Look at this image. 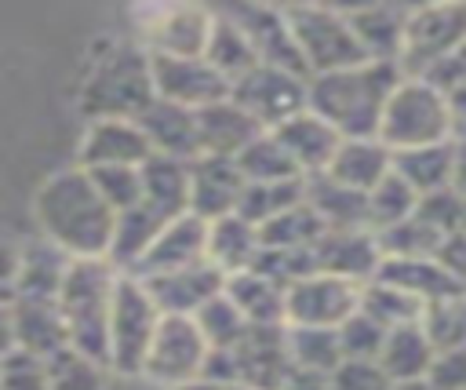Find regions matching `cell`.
<instances>
[{"label": "cell", "mask_w": 466, "mask_h": 390, "mask_svg": "<svg viewBox=\"0 0 466 390\" xmlns=\"http://www.w3.org/2000/svg\"><path fill=\"white\" fill-rule=\"evenodd\" d=\"M113 211L95 193L84 168L51 175L36 193L40 237L62 248L69 259H106L113 237Z\"/></svg>", "instance_id": "obj_1"}, {"label": "cell", "mask_w": 466, "mask_h": 390, "mask_svg": "<svg viewBox=\"0 0 466 390\" xmlns=\"http://www.w3.org/2000/svg\"><path fill=\"white\" fill-rule=\"evenodd\" d=\"M393 62H360L306 80V109L339 131V139H375L382 106L400 84Z\"/></svg>", "instance_id": "obj_2"}, {"label": "cell", "mask_w": 466, "mask_h": 390, "mask_svg": "<svg viewBox=\"0 0 466 390\" xmlns=\"http://www.w3.org/2000/svg\"><path fill=\"white\" fill-rule=\"evenodd\" d=\"M153 98L149 51L142 44H106L80 87V109L91 120H135Z\"/></svg>", "instance_id": "obj_3"}, {"label": "cell", "mask_w": 466, "mask_h": 390, "mask_svg": "<svg viewBox=\"0 0 466 390\" xmlns=\"http://www.w3.org/2000/svg\"><path fill=\"white\" fill-rule=\"evenodd\" d=\"M116 270L106 259H73L66 281L55 295L58 313L66 321L69 346L98 364H106V328H109V303H113Z\"/></svg>", "instance_id": "obj_4"}, {"label": "cell", "mask_w": 466, "mask_h": 390, "mask_svg": "<svg viewBox=\"0 0 466 390\" xmlns=\"http://www.w3.org/2000/svg\"><path fill=\"white\" fill-rule=\"evenodd\" d=\"M291 375V357L284 343V324H248V332L226 346L208 350L200 379L237 383L244 390H284Z\"/></svg>", "instance_id": "obj_5"}, {"label": "cell", "mask_w": 466, "mask_h": 390, "mask_svg": "<svg viewBox=\"0 0 466 390\" xmlns=\"http://www.w3.org/2000/svg\"><path fill=\"white\" fill-rule=\"evenodd\" d=\"M375 139L390 149H419V146H437L451 139V120H448V98L430 87L419 77H400V84L390 91L379 131Z\"/></svg>", "instance_id": "obj_6"}, {"label": "cell", "mask_w": 466, "mask_h": 390, "mask_svg": "<svg viewBox=\"0 0 466 390\" xmlns=\"http://www.w3.org/2000/svg\"><path fill=\"white\" fill-rule=\"evenodd\" d=\"M157 321H160V310L153 306L142 281L131 273H116L109 328H106V368L116 375H138L149 339L157 332Z\"/></svg>", "instance_id": "obj_7"}, {"label": "cell", "mask_w": 466, "mask_h": 390, "mask_svg": "<svg viewBox=\"0 0 466 390\" xmlns=\"http://www.w3.org/2000/svg\"><path fill=\"white\" fill-rule=\"evenodd\" d=\"M284 18L291 26L295 47L302 55V66L309 77L335 73L368 62L342 7H320V4H291L284 7Z\"/></svg>", "instance_id": "obj_8"}, {"label": "cell", "mask_w": 466, "mask_h": 390, "mask_svg": "<svg viewBox=\"0 0 466 390\" xmlns=\"http://www.w3.org/2000/svg\"><path fill=\"white\" fill-rule=\"evenodd\" d=\"M204 361H208V343L197 332L193 317H160L138 375L157 386L178 390L200 379Z\"/></svg>", "instance_id": "obj_9"}, {"label": "cell", "mask_w": 466, "mask_h": 390, "mask_svg": "<svg viewBox=\"0 0 466 390\" xmlns=\"http://www.w3.org/2000/svg\"><path fill=\"white\" fill-rule=\"evenodd\" d=\"M466 44V4H422L408 7L404 51L397 69L404 77H422L448 51Z\"/></svg>", "instance_id": "obj_10"}, {"label": "cell", "mask_w": 466, "mask_h": 390, "mask_svg": "<svg viewBox=\"0 0 466 390\" xmlns=\"http://www.w3.org/2000/svg\"><path fill=\"white\" fill-rule=\"evenodd\" d=\"M229 98L262 128H277L280 120L306 109V77L273 69V66H251L244 77L229 84Z\"/></svg>", "instance_id": "obj_11"}, {"label": "cell", "mask_w": 466, "mask_h": 390, "mask_svg": "<svg viewBox=\"0 0 466 390\" xmlns=\"http://www.w3.org/2000/svg\"><path fill=\"white\" fill-rule=\"evenodd\" d=\"M357 292L360 284H350L328 273H309L284 292V324L339 328L357 310Z\"/></svg>", "instance_id": "obj_12"}, {"label": "cell", "mask_w": 466, "mask_h": 390, "mask_svg": "<svg viewBox=\"0 0 466 390\" xmlns=\"http://www.w3.org/2000/svg\"><path fill=\"white\" fill-rule=\"evenodd\" d=\"M226 15L240 26V33L248 36L251 51H255V62L258 66H273V69H284V73H295V77H306V66H302V55L295 47V36H291V26L284 18V7H269V4H237V7H226Z\"/></svg>", "instance_id": "obj_13"}, {"label": "cell", "mask_w": 466, "mask_h": 390, "mask_svg": "<svg viewBox=\"0 0 466 390\" xmlns=\"http://www.w3.org/2000/svg\"><path fill=\"white\" fill-rule=\"evenodd\" d=\"M149 77H153V95L182 106V109H204L211 102L229 98V84L204 62V58H167V55H149Z\"/></svg>", "instance_id": "obj_14"}, {"label": "cell", "mask_w": 466, "mask_h": 390, "mask_svg": "<svg viewBox=\"0 0 466 390\" xmlns=\"http://www.w3.org/2000/svg\"><path fill=\"white\" fill-rule=\"evenodd\" d=\"M211 18L215 11L193 4L157 7L142 26V47L149 55H167V58H200L211 33Z\"/></svg>", "instance_id": "obj_15"}, {"label": "cell", "mask_w": 466, "mask_h": 390, "mask_svg": "<svg viewBox=\"0 0 466 390\" xmlns=\"http://www.w3.org/2000/svg\"><path fill=\"white\" fill-rule=\"evenodd\" d=\"M138 281L149 292V299L160 310V317H193L208 299H215L222 292L226 277L204 259V262L178 266V270L153 273V277H138Z\"/></svg>", "instance_id": "obj_16"}, {"label": "cell", "mask_w": 466, "mask_h": 390, "mask_svg": "<svg viewBox=\"0 0 466 390\" xmlns=\"http://www.w3.org/2000/svg\"><path fill=\"white\" fill-rule=\"evenodd\" d=\"M309 251H313L317 273H328L350 284L371 281L382 259L371 230H324Z\"/></svg>", "instance_id": "obj_17"}, {"label": "cell", "mask_w": 466, "mask_h": 390, "mask_svg": "<svg viewBox=\"0 0 466 390\" xmlns=\"http://www.w3.org/2000/svg\"><path fill=\"white\" fill-rule=\"evenodd\" d=\"M244 179L233 160L226 157H197L189 160V215L200 222H215L222 215L237 211Z\"/></svg>", "instance_id": "obj_18"}, {"label": "cell", "mask_w": 466, "mask_h": 390, "mask_svg": "<svg viewBox=\"0 0 466 390\" xmlns=\"http://www.w3.org/2000/svg\"><path fill=\"white\" fill-rule=\"evenodd\" d=\"M135 124L142 128L146 142H149V153L157 157H171V160H197L200 157V139H197V113L193 109H182V106H171L164 98H153L138 117Z\"/></svg>", "instance_id": "obj_19"}, {"label": "cell", "mask_w": 466, "mask_h": 390, "mask_svg": "<svg viewBox=\"0 0 466 390\" xmlns=\"http://www.w3.org/2000/svg\"><path fill=\"white\" fill-rule=\"evenodd\" d=\"M204 244H208V222H200L197 215L186 211V215L164 222V230L157 233L149 251L138 259L131 277H153V273H167V270H178V266L204 262Z\"/></svg>", "instance_id": "obj_20"}, {"label": "cell", "mask_w": 466, "mask_h": 390, "mask_svg": "<svg viewBox=\"0 0 466 390\" xmlns=\"http://www.w3.org/2000/svg\"><path fill=\"white\" fill-rule=\"evenodd\" d=\"M269 135L284 146V153L291 157V164L302 171V175H317L331 164L335 149H339V131L331 124H324L317 113L302 109L288 120H280L277 128H269Z\"/></svg>", "instance_id": "obj_21"}, {"label": "cell", "mask_w": 466, "mask_h": 390, "mask_svg": "<svg viewBox=\"0 0 466 390\" xmlns=\"http://www.w3.org/2000/svg\"><path fill=\"white\" fill-rule=\"evenodd\" d=\"M360 51L368 62H400L404 51V26H408V7L393 4H368V7H342Z\"/></svg>", "instance_id": "obj_22"}, {"label": "cell", "mask_w": 466, "mask_h": 390, "mask_svg": "<svg viewBox=\"0 0 466 390\" xmlns=\"http://www.w3.org/2000/svg\"><path fill=\"white\" fill-rule=\"evenodd\" d=\"M11 328H15V350H22L36 361H47L69 346L66 321H62L55 299H15Z\"/></svg>", "instance_id": "obj_23"}, {"label": "cell", "mask_w": 466, "mask_h": 390, "mask_svg": "<svg viewBox=\"0 0 466 390\" xmlns=\"http://www.w3.org/2000/svg\"><path fill=\"white\" fill-rule=\"evenodd\" d=\"M149 157V142L135 120H91L80 142V168L127 164L138 168Z\"/></svg>", "instance_id": "obj_24"}, {"label": "cell", "mask_w": 466, "mask_h": 390, "mask_svg": "<svg viewBox=\"0 0 466 390\" xmlns=\"http://www.w3.org/2000/svg\"><path fill=\"white\" fill-rule=\"evenodd\" d=\"M375 281L411 295L419 306H433V303L466 295V288L455 284L437 259H379Z\"/></svg>", "instance_id": "obj_25"}, {"label": "cell", "mask_w": 466, "mask_h": 390, "mask_svg": "<svg viewBox=\"0 0 466 390\" xmlns=\"http://www.w3.org/2000/svg\"><path fill=\"white\" fill-rule=\"evenodd\" d=\"M258 131L262 128L233 98H222V102H211V106L197 109V139H200V153L204 157L233 160Z\"/></svg>", "instance_id": "obj_26"}, {"label": "cell", "mask_w": 466, "mask_h": 390, "mask_svg": "<svg viewBox=\"0 0 466 390\" xmlns=\"http://www.w3.org/2000/svg\"><path fill=\"white\" fill-rule=\"evenodd\" d=\"M302 200L313 208V215L320 219L324 230H368L364 193L339 186L324 171L302 175Z\"/></svg>", "instance_id": "obj_27"}, {"label": "cell", "mask_w": 466, "mask_h": 390, "mask_svg": "<svg viewBox=\"0 0 466 390\" xmlns=\"http://www.w3.org/2000/svg\"><path fill=\"white\" fill-rule=\"evenodd\" d=\"M164 222H171V219H164L160 211H153L146 200H138V204L127 208V211H116L106 262H109L116 273H131V270L138 266V259L149 251V244L157 241V233L164 230Z\"/></svg>", "instance_id": "obj_28"}, {"label": "cell", "mask_w": 466, "mask_h": 390, "mask_svg": "<svg viewBox=\"0 0 466 390\" xmlns=\"http://www.w3.org/2000/svg\"><path fill=\"white\" fill-rule=\"evenodd\" d=\"M375 364L382 368V375L400 386V383H422L430 364H433V346L430 339L422 335L419 321L411 324H400V328H390L379 354H375Z\"/></svg>", "instance_id": "obj_29"}, {"label": "cell", "mask_w": 466, "mask_h": 390, "mask_svg": "<svg viewBox=\"0 0 466 390\" xmlns=\"http://www.w3.org/2000/svg\"><path fill=\"white\" fill-rule=\"evenodd\" d=\"M390 164H393V153L379 139H342L331 164L324 168V175L335 179L339 186L368 193L379 179L390 175Z\"/></svg>", "instance_id": "obj_30"}, {"label": "cell", "mask_w": 466, "mask_h": 390, "mask_svg": "<svg viewBox=\"0 0 466 390\" xmlns=\"http://www.w3.org/2000/svg\"><path fill=\"white\" fill-rule=\"evenodd\" d=\"M138 179H142V200L164 219H178L189 211V164L186 160L149 153L138 164Z\"/></svg>", "instance_id": "obj_31"}, {"label": "cell", "mask_w": 466, "mask_h": 390, "mask_svg": "<svg viewBox=\"0 0 466 390\" xmlns=\"http://www.w3.org/2000/svg\"><path fill=\"white\" fill-rule=\"evenodd\" d=\"M258 255V230L251 222H244L240 215H222L215 222H208V244H204V259L222 273H240L251 270Z\"/></svg>", "instance_id": "obj_32"}, {"label": "cell", "mask_w": 466, "mask_h": 390, "mask_svg": "<svg viewBox=\"0 0 466 390\" xmlns=\"http://www.w3.org/2000/svg\"><path fill=\"white\" fill-rule=\"evenodd\" d=\"M69 262L73 259L44 237L22 244L18 248V295L15 299H55L62 281H66Z\"/></svg>", "instance_id": "obj_33"}, {"label": "cell", "mask_w": 466, "mask_h": 390, "mask_svg": "<svg viewBox=\"0 0 466 390\" xmlns=\"http://www.w3.org/2000/svg\"><path fill=\"white\" fill-rule=\"evenodd\" d=\"M222 295L237 306L248 324H284V288L255 270L229 273L222 281Z\"/></svg>", "instance_id": "obj_34"}, {"label": "cell", "mask_w": 466, "mask_h": 390, "mask_svg": "<svg viewBox=\"0 0 466 390\" xmlns=\"http://www.w3.org/2000/svg\"><path fill=\"white\" fill-rule=\"evenodd\" d=\"M226 84H233L237 77H244L255 62V51L248 44V36L240 33V26L226 15V11H215L211 18V33H208V44H204V55H200Z\"/></svg>", "instance_id": "obj_35"}, {"label": "cell", "mask_w": 466, "mask_h": 390, "mask_svg": "<svg viewBox=\"0 0 466 390\" xmlns=\"http://www.w3.org/2000/svg\"><path fill=\"white\" fill-rule=\"evenodd\" d=\"M390 171L400 175L419 197L433 193V190H444L448 186V171H451V139L437 142V146H419V149L393 153Z\"/></svg>", "instance_id": "obj_36"}, {"label": "cell", "mask_w": 466, "mask_h": 390, "mask_svg": "<svg viewBox=\"0 0 466 390\" xmlns=\"http://www.w3.org/2000/svg\"><path fill=\"white\" fill-rule=\"evenodd\" d=\"M284 343L291 368L331 375L342 364V350L335 339V328H302V324H284Z\"/></svg>", "instance_id": "obj_37"}, {"label": "cell", "mask_w": 466, "mask_h": 390, "mask_svg": "<svg viewBox=\"0 0 466 390\" xmlns=\"http://www.w3.org/2000/svg\"><path fill=\"white\" fill-rule=\"evenodd\" d=\"M237 171L244 182H288V179H302V171L291 164V157L284 153V146L269 135L258 131L237 157H233Z\"/></svg>", "instance_id": "obj_38"}, {"label": "cell", "mask_w": 466, "mask_h": 390, "mask_svg": "<svg viewBox=\"0 0 466 390\" xmlns=\"http://www.w3.org/2000/svg\"><path fill=\"white\" fill-rule=\"evenodd\" d=\"M299 200H302V179H288V182H244L233 215H240L244 222H251L258 230L262 222H269L273 215L288 211Z\"/></svg>", "instance_id": "obj_39"}, {"label": "cell", "mask_w": 466, "mask_h": 390, "mask_svg": "<svg viewBox=\"0 0 466 390\" xmlns=\"http://www.w3.org/2000/svg\"><path fill=\"white\" fill-rule=\"evenodd\" d=\"M320 233H324L320 219L313 215V208L306 200H299L288 211H280V215H273L269 222L258 226V248H288V251L313 248V241Z\"/></svg>", "instance_id": "obj_40"}, {"label": "cell", "mask_w": 466, "mask_h": 390, "mask_svg": "<svg viewBox=\"0 0 466 390\" xmlns=\"http://www.w3.org/2000/svg\"><path fill=\"white\" fill-rule=\"evenodd\" d=\"M357 310H360L364 317H371L382 332L400 328V324H411V321H419V313H422V306H419L411 295H404V292H397V288H390V284H382V281H375V277L360 284V292H357Z\"/></svg>", "instance_id": "obj_41"}, {"label": "cell", "mask_w": 466, "mask_h": 390, "mask_svg": "<svg viewBox=\"0 0 466 390\" xmlns=\"http://www.w3.org/2000/svg\"><path fill=\"white\" fill-rule=\"evenodd\" d=\"M415 204H419V193L400 179V175H386L379 179L368 193H364V208H368V230L379 233L393 222H404L408 215H415Z\"/></svg>", "instance_id": "obj_42"}, {"label": "cell", "mask_w": 466, "mask_h": 390, "mask_svg": "<svg viewBox=\"0 0 466 390\" xmlns=\"http://www.w3.org/2000/svg\"><path fill=\"white\" fill-rule=\"evenodd\" d=\"M441 241L444 237L433 226H426L419 215H408L404 222H393V226L375 233L382 259H433Z\"/></svg>", "instance_id": "obj_43"}, {"label": "cell", "mask_w": 466, "mask_h": 390, "mask_svg": "<svg viewBox=\"0 0 466 390\" xmlns=\"http://www.w3.org/2000/svg\"><path fill=\"white\" fill-rule=\"evenodd\" d=\"M419 328L430 339L433 354L466 346V295L444 299V303H433V306H422Z\"/></svg>", "instance_id": "obj_44"}, {"label": "cell", "mask_w": 466, "mask_h": 390, "mask_svg": "<svg viewBox=\"0 0 466 390\" xmlns=\"http://www.w3.org/2000/svg\"><path fill=\"white\" fill-rule=\"evenodd\" d=\"M44 372H47V390H106V375H109L106 364L76 354L73 346L47 357Z\"/></svg>", "instance_id": "obj_45"}, {"label": "cell", "mask_w": 466, "mask_h": 390, "mask_svg": "<svg viewBox=\"0 0 466 390\" xmlns=\"http://www.w3.org/2000/svg\"><path fill=\"white\" fill-rule=\"evenodd\" d=\"M193 324H197V332L204 335V343H208V350H226V346H233L244 332H248V321L237 313V306L218 292L215 299H208L197 313H193Z\"/></svg>", "instance_id": "obj_46"}, {"label": "cell", "mask_w": 466, "mask_h": 390, "mask_svg": "<svg viewBox=\"0 0 466 390\" xmlns=\"http://www.w3.org/2000/svg\"><path fill=\"white\" fill-rule=\"evenodd\" d=\"M95 193L102 197V204L116 215V211H127L142 200V179H138V168H127V164H109V168H84Z\"/></svg>", "instance_id": "obj_47"}, {"label": "cell", "mask_w": 466, "mask_h": 390, "mask_svg": "<svg viewBox=\"0 0 466 390\" xmlns=\"http://www.w3.org/2000/svg\"><path fill=\"white\" fill-rule=\"evenodd\" d=\"M251 270L262 273V277H269V281H273L277 288H284V292H288L295 281L317 273L309 248H295V251H288V248H258Z\"/></svg>", "instance_id": "obj_48"}, {"label": "cell", "mask_w": 466, "mask_h": 390, "mask_svg": "<svg viewBox=\"0 0 466 390\" xmlns=\"http://www.w3.org/2000/svg\"><path fill=\"white\" fill-rule=\"evenodd\" d=\"M415 215H419L426 226H433L441 237L466 230V200H462L451 186L433 190V193H422L419 204H415Z\"/></svg>", "instance_id": "obj_49"}, {"label": "cell", "mask_w": 466, "mask_h": 390, "mask_svg": "<svg viewBox=\"0 0 466 390\" xmlns=\"http://www.w3.org/2000/svg\"><path fill=\"white\" fill-rule=\"evenodd\" d=\"M335 339H339V350H342V361H375L386 332L364 317L360 310H353L339 328H335Z\"/></svg>", "instance_id": "obj_50"}, {"label": "cell", "mask_w": 466, "mask_h": 390, "mask_svg": "<svg viewBox=\"0 0 466 390\" xmlns=\"http://www.w3.org/2000/svg\"><path fill=\"white\" fill-rule=\"evenodd\" d=\"M0 390H47L44 361L22 350H7L0 357Z\"/></svg>", "instance_id": "obj_51"}, {"label": "cell", "mask_w": 466, "mask_h": 390, "mask_svg": "<svg viewBox=\"0 0 466 390\" xmlns=\"http://www.w3.org/2000/svg\"><path fill=\"white\" fill-rule=\"evenodd\" d=\"M328 390H393L375 361H342L328 375Z\"/></svg>", "instance_id": "obj_52"}, {"label": "cell", "mask_w": 466, "mask_h": 390, "mask_svg": "<svg viewBox=\"0 0 466 390\" xmlns=\"http://www.w3.org/2000/svg\"><path fill=\"white\" fill-rule=\"evenodd\" d=\"M422 383L430 390H466V346L433 354V364Z\"/></svg>", "instance_id": "obj_53"}, {"label": "cell", "mask_w": 466, "mask_h": 390, "mask_svg": "<svg viewBox=\"0 0 466 390\" xmlns=\"http://www.w3.org/2000/svg\"><path fill=\"white\" fill-rule=\"evenodd\" d=\"M419 80H426L430 87H437L441 95H451L466 84V44H459L455 51H448L441 62H433Z\"/></svg>", "instance_id": "obj_54"}, {"label": "cell", "mask_w": 466, "mask_h": 390, "mask_svg": "<svg viewBox=\"0 0 466 390\" xmlns=\"http://www.w3.org/2000/svg\"><path fill=\"white\" fill-rule=\"evenodd\" d=\"M433 259L448 270V277H451L455 284H462V288H466V230L448 233V237L441 241V248H437V255H433Z\"/></svg>", "instance_id": "obj_55"}, {"label": "cell", "mask_w": 466, "mask_h": 390, "mask_svg": "<svg viewBox=\"0 0 466 390\" xmlns=\"http://www.w3.org/2000/svg\"><path fill=\"white\" fill-rule=\"evenodd\" d=\"M18 295V248L0 241V306H11Z\"/></svg>", "instance_id": "obj_56"}, {"label": "cell", "mask_w": 466, "mask_h": 390, "mask_svg": "<svg viewBox=\"0 0 466 390\" xmlns=\"http://www.w3.org/2000/svg\"><path fill=\"white\" fill-rule=\"evenodd\" d=\"M444 98H448V120H451V139H455V142H466V84H462L459 91L444 95Z\"/></svg>", "instance_id": "obj_57"}, {"label": "cell", "mask_w": 466, "mask_h": 390, "mask_svg": "<svg viewBox=\"0 0 466 390\" xmlns=\"http://www.w3.org/2000/svg\"><path fill=\"white\" fill-rule=\"evenodd\" d=\"M448 186L466 200V142L451 139V171H448Z\"/></svg>", "instance_id": "obj_58"}, {"label": "cell", "mask_w": 466, "mask_h": 390, "mask_svg": "<svg viewBox=\"0 0 466 390\" xmlns=\"http://www.w3.org/2000/svg\"><path fill=\"white\" fill-rule=\"evenodd\" d=\"M284 390H328V375H317V372H302V368H291Z\"/></svg>", "instance_id": "obj_59"}, {"label": "cell", "mask_w": 466, "mask_h": 390, "mask_svg": "<svg viewBox=\"0 0 466 390\" xmlns=\"http://www.w3.org/2000/svg\"><path fill=\"white\" fill-rule=\"evenodd\" d=\"M15 350V328H11V306H0V357Z\"/></svg>", "instance_id": "obj_60"}, {"label": "cell", "mask_w": 466, "mask_h": 390, "mask_svg": "<svg viewBox=\"0 0 466 390\" xmlns=\"http://www.w3.org/2000/svg\"><path fill=\"white\" fill-rule=\"evenodd\" d=\"M178 390H244V386H237V383H215V379H197V383L178 386Z\"/></svg>", "instance_id": "obj_61"}, {"label": "cell", "mask_w": 466, "mask_h": 390, "mask_svg": "<svg viewBox=\"0 0 466 390\" xmlns=\"http://www.w3.org/2000/svg\"><path fill=\"white\" fill-rule=\"evenodd\" d=\"M393 390H430L426 383H400V386H393Z\"/></svg>", "instance_id": "obj_62"}]
</instances>
